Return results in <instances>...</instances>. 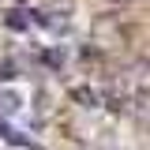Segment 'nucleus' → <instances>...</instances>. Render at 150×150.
<instances>
[{"label":"nucleus","instance_id":"f03ea898","mask_svg":"<svg viewBox=\"0 0 150 150\" xmlns=\"http://www.w3.org/2000/svg\"><path fill=\"white\" fill-rule=\"evenodd\" d=\"M109 4H131V0H109Z\"/></svg>","mask_w":150,"mask_h":150},{"label":"nucleus","instance_id":"f257e3e1","mask_svg":"<svg viewBox=\"0 0 150 150\" xmlns=\"http://www.w3.org/2000/svg\"><path fill=\"white\" fill-rule=\"evenodd\" d=\"M131 116H135V124L150 135V86H146V90H139L135 98H131Z\"/></svg>","mask_w":150,"mask_h":150}]
</instances>
